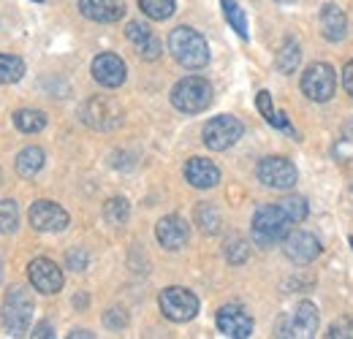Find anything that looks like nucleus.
I'll return each instance as SVG.
<instances>
[{
  "label": "nucleus",
  "instance_id": "nucleus-1",
  "mask_svg": "<svg viewBox=\"0 0 353 339\" xmlns=\"http://www.w3.org/2000/svg\"><path fill=\"white\" fill-rule=\"evenodd\" d=\"M169 52L174 54V60L182 68H190V71H199L210 63V46L204 41V36L185 25L169 33Z\"/></svg>",
  "mask_w": 353,
  "mask_h": 339
},
{
  "label": "nucleus",
  "instance_id": "nucleus-2",
  "mask_svg": "<svg viewBox=\"0 0 353 339\" xmlns=\"http://www.w3.org/2000/svg\"><path fill=\"white\" fill-rule=\"evenodd\" d=\"M291 225H294V220L283 212L280 204H266L253 214L250 234L259 247H274L277 242H283L291 234Z\"/></svg>",
  "mask_w": 353,
  "mask_h": 339
},
{
  "label": "nucleus",
  "instance_id": "nucleus-3",
  "mask_svg": "<svg viewBox=\"0 0 353 339\" xmlns=\"http://www.w3.org/2000/svg\"><path fill=\"white\" fill-rule=\"evenodd\" d=\"M0 320H3V329L8 331V337H25L30 329V320H33V296L25 288L14 285L3 298Z\"/></svg>",
  "mask_w": 353,
  "mask_h": 339
},
{
  "label": "nucleus",
  "instance_id": "nucleus-4",
  "mask_svg": "<svg viewBox=\"0 0 353 339\" xmlns=\"http://www.w3.org/2000/svg\"><path fill=\"white\" fill-rule=\"evenodd\" d=\"M172 103L182 114H199L212 103V85L201 76H185L172 90Z\"/></svg>",
  "mask_w": 353,
  "mask_h": 339
},
{
  "label": "nucleus",
  "instance_id": "nucleus-5",
  "mask_svg": "<svg viewBox=\"0 0 353 339\" xmlns=\"http://www.w3.org/2000/svg\"><path fill=\"white\" fill-rule=\"evenodd\" d=\"M302 92L312 103H326L337 92V74L329 63H312L302 74Z\"/></svg>",
  "mask_w": 353,
  "mask_h": 339
},
{
  "label": "nucleus",
  "instance_id": "nucleus-6",
  "mask_svg": "<svg viewBox=\"0 0 353 339\" xmlns=\"http://www.w3.org/2000/svg\"><path fill=\"white\" fill-rule=\"evenodd\" d=\"M158 304H161V312L169 320H174V323H188L199 312V298H196V294H190L188 288H179V285H172V288L161 291Z\"/></svg>",
  "mask_w": 353,
  "mask_h": 339
},
{
  "label": "nucleus",
  "instance_id": "nucleus-7",
  "mask_svg": "<svg viewBox=\"0 0 353 339\" xmlns=\"http://www.w3.org/2000/svg\"><path fill=\"white\" fill-rule=\"evenodd\" d=\"M245 133V125L231 117V114H221V117H212L207 125H204V144L212 150V152H223L228 147H234Z\"/></svg>",
  "mask_w": 353,
  "mask_h": 339
},
{
  "label": "nucleus",
  "instance_id": "nucleus-8",
  "mask_svg": "<svg viewBox=\"0 0 353 339\" xmlns=\"http://www.w3.org/2000/svg\"><path fill=\"white\" fill-rule=\"evenodd\" d=\"M259 182L266 185V187H274V190H291L299 179V171L296 166L288 161V158H280V155H272V158H264L259 163Z\"/></svg>",
  "mask_w": 353,
  "mask_h": 339
},
{
  "label": "nucleus",
  "instance_id": "nucleus-9",
  "mask_svg": "<svg viewBox=\"0 0 353 339\" xmlns=\"http://www.w3.org/2000/svg\"><path fill=\"white\" fill-rule=\"evenodd\" d=\"M79 117H82L85 125L95 127V130H114L123 123L120 106L109 98H90L88 103L79 109Z\"/></svg>",
  "mask_w": 353,
  "mask_h": 339
},
{
  "label": "nucleus",
  "instance_id": "nucleus-10",
  "mask_svg": "<svg viewBox=\"0 0 353 339\" xmlns=\"http://www.w3.org/2000/svg\"><path fill=\"white\" fill-rule=\"evenodd\" d=\"M218 331L223 337L248 339L253 334V318L239 304H225L218 309Z\"/></svg>",
  "mask_w": 353,
  "mask_h": 339
},
{
  "label": "nucleus",
  "instance_id": "nucleus-11",
  "mask_svg": "<svg viewBox=\"0 0 353 339\" xmlns=\"http://www.w3.org/2000/svg\"><path fill=\"white\" fill-rule=\"evenodd\" d=\"M28 277H30V285L39 291V294H57L63 288V271L54 260L49 258H36L30 260L28 266Z\"/></svg>",
  "mask_w": 353,
  "mask_h": 339
},
{
  "label": "nucleus",
  "instance_id": "nucleus-12",
  "mask_svg": "<svg viewBox=\"0 0 353 339\" xmlns=\"http://www.w3.org/2000/svg\"><path fill=\"white\" fill-rule=\"evenodd\" d=\"M28 217H30V225L41 234H57L68 225V212L54 201H36Z\"/></svg>",
  "mask_w": 353,
  "mask_h": 339
},
{
  "label": "nucleus",
  "instance_id": "nucleus-13",
  "mask_svg": "<svg viewBox=\"0 0 353 339\" xmlns=\"http://www.w3.org/2000/svg\"><path fill=\"white\" fill-rule=\"evenodd\" d=\"M128 76V68L123 63V57L112 54V52H101L92 60V79L103 87H120Z\"/></svg>",
  "mask_w": 353,
  "mask_h": 339
},
{
  "label": "nucleus",
  "instance_id": "nucleus-14",
  "mask_svg": "<svg viewBox=\"0 0 353 339\" xmlns=\"http://www.w3.org/2000/svg\"><path fill=\"white\" fill-rule=\"evenodd\" d=\"M283 250H285V255L294 263H302L305 266V263H312L321 255V242L310 231H291L283 239Z\"/></svg>",
  "mask_w": 353,
  "mask_h": 339
},
{
  "label": "nucleus",
  "instance_id": "nucleus-15",
  "mask_svg": "<svg viewBox=\"0 0 353 339\" xmlns=\"http://www.w3.org/2000/svg\"><path fill=\"white\" fill-rule=\"evenodd\" d=\"M155 236H158L161 247H166V250H179V247L188 242V236H190V225H188L179 214H166V217L158 220Z\"/></svg>",
  "mask_w": 353,
  "mask_h": 339
},
{
  "label": "nucleus",
  "instance_id": "nucleus-16",
  "mask_svg": "<svg viewBox=\"0 0 353 339\" xmlns=\"http://www.w3.org/2000/svg\"><path fill=\"white\" fill-rule=\"evenodd\" d=\"M318 320H321L318 307H315L312 301H302V304L294 309L291 323L283 326L280 337H315V331H318Z\"/></svg>",
  "mask_w": 353,
  "mask_h": 339
},
{
  "label": "nucleus",
  "instance_id": "nucleus-17",
  "mask_svg": "<svg viewBox=\"0 0 353 339\" xmlns=\"http://www.w3.org/2000/svg\"><path fill=\"white\" fill-rule=\"evenodd\" d=\"M185 179L193 187L207 190V187H215L221 182V169L212 161H207V158H190L185 163Z\"/></svg>",
  "mask_w": 353,
  "mask_h": 339
},
{
  "label": "nucleus",
  "instance_id": "nucleus-18",
  "mask_svg": "<svg viewBox=\"0 0 353 339\" xmlns=\"http://www.w3.org/2000/svg\"><path fill=\"white\" fill-rule=\"evenodd\" d=\"M79 11H82V17H88L92 22L109 25V22L123 19L125 6L120 0H79Z\"/></svg>",
  "mask_w": 353,
  "mask_h": 339
},
{
  "label": "nucleus",
  "instance_id": "nucleus-19",
  "mask_svg": "<svg viewBox=\"0 0 353 339\" xmlns=\"http://www.w3.org/2000/svg\"><path fill=\"white\" fill-rule=\"evenodd\" d=\"M321 28H323V36L329 41H343L348 36V17L340 6L334 3H326L321 8Z\"/></svg>",
  "mask_w": 353,
  "mask_h": 339
},
{
  "label": "nucleus",
  "instance_id": "nucleus-20",
  "mask_svg": "<svg viewBox=\"0 0 353 339\" xmlns=\"http://www.w3.org/2000/svg\"><path fill=\"white\" fill-rule=\"evenodd\" d=\"M44 150L41 147H25L19 155H17V174L25 176V179H33L39 171L44 169Z\"/></svg>",
  "mask_w": 353,
  "mask_h": 339
},
{
  "label": "nucleus",
  "instance_id": "nucleus-21",
  "mask_svg": "<svg viewBox=\"0 0 353 339\" xmlns=\"http://www.w3.org/2000/svg\"><path fill=\"white\" fill-rule=\"evenodd\" d=\"M299 60H302V49H299V43L294 41V39H285L283 46H280V52H277V57H274L277 71H280V74H294L296 65H299Z\"/></svg>",
  "mask_w": 353,
  "mask_h": 339
},
{
  "label": "nucleus",
  "instance_id": "nucleus-22",
  "mask_svg": "<svg viewBox=\"0 0 353 339\" xmlns=\"http://www.w3.org/2000/svg\"><path fill=\"white\" fill-rule=\"evenodd\" d=\"M14 125L19 127L22 133H39L46 127V114L39 109H19L14 114Z\"/></svg>",
  "mask_w": 353,
  "mask_h": 339
},
{
  "label": "nucleus",
  "instance_id": "nucleus-23",
  "mask_svg": "<svg viewBox=\"0 0 353 339\" xmlns=\"http://www.w3.org/2000/svg\"><path fill=\"white\" fill-rule=\"evenodd\" d=\"M221 6L223 14H225V22L231 25V30H236L239 39H248V17L239 8V3L236 0H221Z\"/></svg>",
  "mask_w": 353,
  "mask_h": 339
},
{
  "label": "nucleus",
  "instance_id": "nucleus-24",
  "mask_svg": "<svg viewBox=\"0 0 353 339\" xmlns=\"http://www.w3.org/2000/svg\"><path fill=\"white\" fill-rule=\"evenodd\" d=\"M25 76V63L14 54H0V85H14Z\"/></svg>",
  "mask_w": 353,
  "mask_h": 339
},
{
  "label": "nucleus",
  "instance_id": "nucleus-25",
  "mask_svg": "<svg viewBox=\"0 0 353 339\" xmlns=\"http://www.w3.org/2000/svg\"><path fill=\"white\" fill-rule=\"evenodd\" d=\"M196 225L204 231V234H218L221 231V212L212 207V204H199L196 207Z\"/></svg>",
  "mask_w": 353,
  "mask_h": 339
},
{
  "label": "nucleus",
  "instance_id": "nucleus-26",
  "mask_svg": "<svg viewBox=\"0 0 353 339\" xmlns=\"http://www.w3.org/2000/svg\"><path fill=\"white\" fill-rule=\"evenodd\" d=\"M103 217L109 225H125L131 217V204L125 198H109L103 204Z\"/></svg>",
  "mask_w": 353,
  "mask_h": 339
},
{
  "label": "nucleus",
  "instance_id": "nucleus-27",
  "mask_svg": "<svg viewBox=\"0 0 353 339\" xmlns=\"http://www.w3.org/2000/svg\"><path fill=\"white\" fill-rule=\"evenodd\" d=\"M139 8L150 17V19H158V22H163V19H169L172 14H174V0H139Z\"/></svg>",
  "mask_w": 353,
  "mask_h": 339
},
{
  "label": "nucleus",
  "instance_id": "nucleus-28",
  "mask_svg": "<svg viewBox=\"0 0 353 339\" xmlns=\"http://www.w3.org/2000/svg\"><path fill=\"white\" fill-rule=\"evenodd\" d=\"M19 225V209H17V201L11 198H3L0 201V234H14Z\"/></svg>",
  "mask_w": 353,
  "mask_h": 339
},
{
  "label": "nucleus",
  "instance_id": "nucleus-29",
  "mask_svg": "<svg viewBox=\"0 0 353 339\" xmlns=\"http://www.w3.org/2000/svg\"><path fill=\"white\" fill-rule=\"evenodd\" d=\"M248 255H250V247H248V242H245L242 236H231V239L225 242V260H228V263L239 266V263L248 260Z\"/></svg>",
  "mask_w": 353,
  "mask_h": 339
},
{
  "label": "nucleus",
  "instance_id": "nucleus-30",
  "mask_svg": "<svg viewBox=\"0 0 353 339\" xmlns=\"http://www.w3.org/2000/svg\"><path fill=\"white\" fill-rule=\"evenodd\" d=\"M280 207H283V212L288 214L294 223H302L305 217H307V201L302 198V196H285L283 201H280Z\"/></svg>",
  "mask_w": 353,
  "mask_h": 339
},
{
  "label": "nucleus",
  "instance_id": "nucleus-31",
  "mask_svg": "<svg viewBox=\"0 0 353 339\" xmlns=\"http://www.w3.org/2000/svg\"><path fill=\"white\" fill-rule=\"evenodd\" d=\"M334 158H340V161L353 158V123L345 125V130L340 133V138H337V144H334Z\"/></svg>",
  "mask_w": 353,
  "mask_h": 339
},
{
  "label": "nucleus",
  "instance_id": "nucleus-32",
  "mask_svg": "<svg viewBox=\"0 0 353 339\" xmlns=\"http://www.w3.org/2000/svg\"><path fill=\"white\" fill-rule=\"evenodd\" d=\"M125 36H128V41H131L133 46H141V43H147L152 39V30H150L147 25H141V22H131L128 30H125Z\"/></svg>",
  "mask_w": 353,
  "mask_h": 339
},
{
  "label": "nucleus",
  "instance_id": "nucleus-33",
  "mask_svg": "<svg viewBox=\"0 0 353 339\" xmlns=\"http://www.w3.org/2000/svg\"><path fill=\"white\" fill-rule=\"evenodd\" d=\"M65 263H68V269H74V271H85L90 258L82 247H74V250H68V255H65Z\"/></svg>",
  "mask_w": 353,
  "mask_h": 339
},
{
  "label": "nucleus",
  "instance_id": "nucleus-34",
  "mask_svg": "<svg viewBox=\"0 0 353 339\" xmlns=\"http://www.w3.org/2000/svg\"><path fill=\"white\" fill-rule=\"evenodd\" d=\"M326 337H332V339H348V337H353V320H348V318H343V320H334Z\"/></svg>",
  "mask_w": 353,
  "mask_h": 339
},
{
  "label": "nucleus",
  "instance_id": "nucleus-35",
  "mask_svg": "<svg viewBox=\"0 0 353 339\" xmlns=\"http://www.w3.org/2000/svg\"><path fill=\"white\" fill-rule=\"evenodd\" d=\"M103 323H106V329H125L128 326V315L123 309H109L103 315Z\"/></svg>",
  "mask_w": 353,
  "mask_h": 339
},
{
  "label": "nucleus",
  "instance_id": "nucleus-36",
  "mask_svg": "<svg viewBox=\"0 0 353 339\" xmlns=\"http://www.w3.org/2000/svg\"><path fill=\"white\" fill-rule=\"evenodd\" d=\"M136 49H139V54H141L144 60H158V57H161V41H158L155 36H152V39H150L147 43L136 46Z\"/></svg>",
  "mask_w": 353,
  "mask_h": 339
},
{
  "label": "nucleus",
  "instance_id": "nucleus-37",
  "mask_svg": "<svg viewBox=\"0 0 353 339\" xmlns=\"http://www.w3.org/2000/svg\"><path fill=\"white\" fill-rule=\"evenodd\" d=\"M256 106H259V112L264 114V120L269 123L272 117H274V106H272V95L266 92V90H261L259 92V98H256Z\"/></svg>",
  "mask_w": 353,
  "mask_h": 339
},
{
  "label": "nucleus",
  "instance_id": "nucleus-38",
  "mask_svg": "<svg viewBox=\"0 0 353 339\" xmlns=\"http://www.w3.org/2000/svg\"><path fill=\"white\" fill-rule=\"evenodd\" d=\"M343 87H345V92L353 98V60L345 63V68H343Z\"/></svg>",
  "mask_w": 353,
  "mask_h": 339
},
{
  "label": "nucleus",
  "instance_id": "nucleus-39",
  "mask_svg": "<svg viewBox=\"0 0 353 339\" xmlns=\"http://www.w3.org/2000/svg\"><path fill=\"white\" fill-rule=\"evenodd\" d=\"M54 334V329L49 326V323H39L36 329H33V334L30 337H36V339H46V337H52Z\"/></svg>",
  "mask_w": 353,
  "mask_h": 339
},
{
  "label": "nucleus",
  "instance_id": "nucleus-40",
  "mask_svg": "<svg viewBox=\"0 0 353 339\" xmlns=\"http://www.w3.org/2000/svg\"><path fill=\"white\" fill-rule=\"evenodd\" d=\"M68 337H71V339H90V337H95V334H90V331H85V329H82V331H71Z\"/></svg>",
  "mask_w": 353,
  "mask_h": 339
},
{
  "label": "nucleus",
  "instance_id": "nucleus-41",
  "mask_svg": "<svg viewBox=\"0 0 353 339\" xmlns=\"http://www.w3.org/2000/svg\"><path fill=\"white\" fill-rule=\"evenodd\" d=\"M274 3H291V0H274Z\"/></svg>",
  "mask_w": 353,
  "mask_h": 339
},
{
  "label": "nucleus",
  "instance_id": "nucleus-42",
  "mask_svg": "<svg viewBox=\"0 0 353 339\" xmlns=\"http://www.w3.org/2000/svg\"><path fill=\"white\" fill-rule=\"evenodd\" d=\"M0 280H3V263H0Z\"/></svg>",
  "mask_w": 353,
  "mask_h": 339
},
{
  "label": "nucleus",
  "instance_id": "nucleus-43",
  "mask_svg": "<svg viewBox=\"0 0 353 339\" xmlns=\"http://www.w3.org/2000/svg\"><path fill=\"white\" fill-rule=\"evenodd\" d=\"M36 3H44V0H36Z\"/></svg>",
  "mask_w": 353,
  "mask_h": 339
},
{
  "label": "nucleus",
  "instance_id": "nucleus-44",
  "mask_svg": "<svg viewBox=\"0 0 353 339\" xmlns=\"http://www.w3.org/2000/svg\"><path fill=\"white\" fill-rule=\"evenodd\" d=\"M351 247H353V236H351Z\"/></svg>",
  "mask_w": 353,
  "mask_h": 339
}]
</instances>
